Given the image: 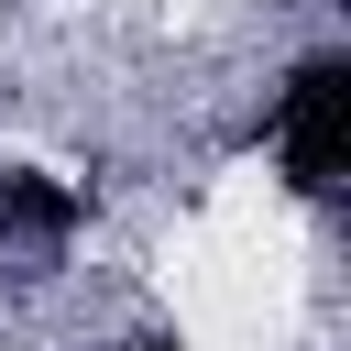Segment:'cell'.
I'll return each instance as SVG.
<instances>
[{
	"label": "cell",
	"mask_w": 351,
	"mask_h": 351,
	"mask_svg": "<svg viewBox=\"0 0 351 351\" xmlns=\"http://www.w3.org/2000/svg\"><path fill=\"white\" fill-rule=\"evenodd\" d=\"M0 351H11V340H0Z\"/></svg>",
	"instance_id": "277c9868"
},
{
	"label": "cell",
	"mask_w": 351,
	"mask_h": 351,
	"mask_svg": "<svg viewBox=\"0 0 351 351\" xmlns=\"http://www.w3.org/2000/svg\"><path fill=\"white\" fill-rule=\"evenodd\" d=\"M88 241H99V176L33 143H0V285H44L88 263Z\"/></svg>",
	"instance_id": "7a4b0ae2"
},
{
	"label": "cell",
	"mask_w": 351,
	"mask_h": 351,
	"mask_svg": "<svg viewBox=\"0 0 351 351\" xmlns=\"http://www.w3.org/2000/svg\"><path fill=\"white\" fill-rule=\"evenodd\" d=\"M110 351H208V340H197V329H176V318H143V329H121Z\"/></svg>",
	"instance_id": "3957f363"
},
{
	"label": "cell",
	"mask_w": 351,
	"mask_h": 351,
	"mask_svg": "<svg viewBox=\"0 0 351 351\" xmlns=\"http://www.w3.org/2000/svg\"><path fill=\"white\" fill-rule=\"evenodd\" d=\"M241 154L263 165V197L274 208H296L318 230L340 219V197H351V44L329 22H307L285 55H263Z\"/></svg>",
	"instance_id": "6da1fadb"
}]
</instances>
